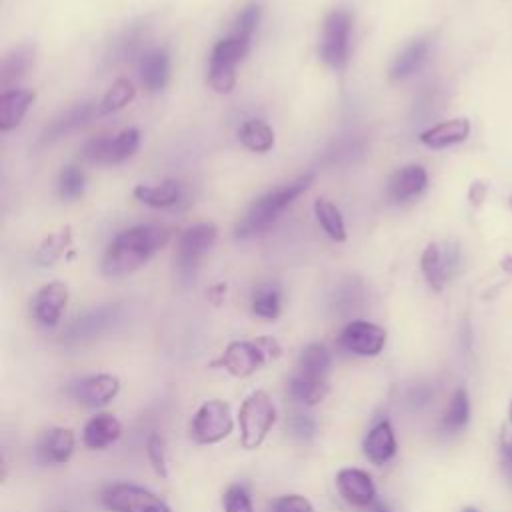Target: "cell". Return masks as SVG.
I'll return each instance as SVG.
<instances>
[{"mask_svg": "<svg viewBox=\"0 0 512 512\" xmlns=\"http://www.w3.org/2000/svg\"><path fill=\"white\" fill-rule=\"evenodd\" d=\"M172 230L162 224H140L120 232L104 252L102 272L108 278H120L144 266L170 240Z\"/></svg>", "mask_w": 512, "mask_h": 512, "instance_id": "cell-1", "label": "cell"}, {"mask_svg": "<svg viewBox=\"0 0 512 512\" xmlns=\"http://www.w3.org/2000/svg\"><path fill=\"white\" fill-rule=\"evenodd\" d=\"M314 182V172H306L302 176H298L296 180L278 186L270 192H266L264 196L256 198L252 202V206L248 208V212L242 216V220L236 224L234 236L236 238H250L256 236L260 232H264L266 228H270L276 218L280 216L282 210H286L298 196H302L310 184Z\"/></svg>", "mask_w": 512, "mask_h": 512, "instance_id": "cell-2", "label": "cell"}, {"mask_svg": "<svg viewBox=\"0 0 512 512\" xmlns=\"http://www.w3.org/2000/svg\"><path fill=\"white\" fill-rule=\"evenodd\" d=\"M280 354L282 346L276 338L260 336L254 340L230 342L216 364L234 378H248L268 362L276 360Z\"/></svg>", "mask_w": 512, "mask_h": 512, "instance_id": "cell-3", "label": "cell"}, {"mask_svg": "<svg viewBox=\"0 0 512 512\" xmlns=\"http://www.w3.org/2000/svg\"><path fill=\"white\" fill-rule=\"evenodd\" d=\"M218 228L212 222H200L186 228L176 244L174 274L182 286H190L196 280L200 258L214 246Z\"/></svg>", "mask_w": 512, "mask_h": 512, "instance_id": "cell-4", "label": "cell"}, {"mask_svg": "<svg viewBox=\"0 0 512 512\" xmlns=\"http://www.w3.org/2000/svg\"><path fill=\"white\" fill-rule=\"evenodd\" d=\"M276 422V406L268 392L254 390L238 410L240 442L246 450L258 448Z\"/></svg>", "mask_w": 512, "mask_h": 512, "instance_id": "cell-5", "label": "cell"}, {"mask_svg": "<svg viewBox=\"0 0 512 512\" xmlns=\"http://www.w3.org/2000/svg\"><path fill=\"white\" fill-rule=\"evenodd\" d=\"M250 40L240 36H226L216 42L208 62V84L212 90L226 94L236 84V66L248 54Z\"/></svg>", "mask_w": 512, "mask_h": 512, "instance_id": "cell-6", "label": "cell"}, {"mask_svg": "<svg viewBox=\"0 0 512 512\" xmlns=\"http://www.w3.org/2000/svg\"><path fill=\"white\" fill-rule=\"evenodd\" d=\"M122 318L120 304H102L80 316H76L62 332V344L76 346L84 342H92L112 330Z\"/></svg>", "mask_w": 512, "mask_h": 512, "instance_id": "cell-7", "label": "cell"}, {"mask_svg": "<svg viewBox=\"0 0 512 512\" xmlns=\"http://www.w3.org/2000/svg\"><path fill=\"white\" fill-rule=\"evenodd\" d=\"M350 30H352V16L344 8L332 10L322 24V38H320V58L334 70H342L348 62L350 50Z\"/></svg>", "mask_w": 512, "mask_h": 512, "instance_id": "cell-8", "label": "cell"}, {"mask_svg": "<svg viewBox=\"0 0 512 512\" xmlns=\"http://www.w3.org/2000/svg\"><path fill=\"white\" fill-rule=\"evenodd\" d=\"M232 428H234V420H232L230 404L220 398H212V400H206L194 412L190 422V436L198 444H216L224 440L232 432Z\"/></svg>", "mask_w": 512, "mask_h": 512, "instance_id": "cell-9", "label": "cell"}, {"mask_svg": "<svg viewBox=\"0 0 512 512\" xmlns=\"http://www.w3.org/2000/svg\"><path fill=\"white\" fill-rule=\"evenodd\" d=\"M102 504L110 512H172L154 492L136 484H112L102 492Z\"/></svg>", "mask_w": 512, "mask_h": 512, "instance_id": "cell-10", "label": "cell"}, {"mask_svg": "<svg viewBox=\"0 0 512 512\" xmlns=\"http://www.w3.org/2000/svg\"><path fill=\"white\" fill-rule=\"evenodd\" d=\"M140 146V132L126 128L116 136H96L82 148V156L92 164H120L128 160Z\"/></svg>", "mask_w": 512, "mask_h": 512, "instance_id": "cell-11", "label": "cell"}, {"mask_svg": "<svg viewBox=\"0 0 512 512\" xmlns=\"http://www.w3.org/2000/svg\"><path fill=\"white\" fill-rule=\"evenodd\" d=\"M460 264V248L454 242H430L420 258V268L432 290H442Z\"/></svg>", "mask_w": 512, "mask_h": 512, "instance_id": "cell-12", "label": "cell"}, {"mask_svg": "<svg viewBox=\"0 0 512 512\" xmlns=\"http://www.w3.org/2000/svg\"><path fill=\"white\" fill-rule=\"evenodd\" d=\"M386 344V330L374 322L352 320L338 336V346L356 356H378Z\"/></svg>", "mask_w": 512, "mask_h": 512, "instance_id": "cell-13", "label": "cell"}, {"mask_svg": "<svg viewBox=\"0 0 512 512\" xmlns=\"http://www.w3.org/2000/svg\"><path fill=\"white\" fill-rule=\"evenodd\" d=\"M118 390H120V380L112 374L84 376L80 380H74L68 386L70 398H74L76 402L90 406V408L108 404L118 394Z\"/></svg>", "mask_w": 512, "mask_h": 512, "instance_id": "cell-14", "label": "cell"}, {"mask_svg": "<svg viewBox=\"0 0 512 512\" xmlns=\"http://www.w3.org/2000/svg\"><path fill=\"white\" fill-rule=\"evenodd\" d=\"M68 304V288L62 282L42 286L32 298V316L44 328H54Z\"/></svg>", "mask_w": 512, "mask_h": 512, "instance_id": "cell-15", "label": "cell"}, {"mask_svg": "<svg viewBox=\"0 0 512 512\" xmlns=\"http://www.w3.org/2000/svg\"><path fill=\"white\" fill-rule=\"evenodd\" d=\"M428 184V174L420 164H408L396 170L386 186V196L392 204H404L424 192Z\"/></svg>", "mask_w": 512, "mask_h": 512, "instance_id": "cell-16", "label": "cell"}, {"mask_svg": "<svg viewBox=\"0 0 512 512\" xmlns=\"http://www.w3.org/2000/svg\"><path fill=\"white\" fill-rule=\"evenodd\" d=\"M96 114V102H80L70 106L68 110L60 112L58 116H54L50 120V124L44 128L40 142L42 144H50L56 142L68 134H72L74 130H78L80 126L88 124Z\"/></svg>", "mask_w": 512, "mask_h": 512, "instance_id": "cell-17", "label": "cell"}, {"mask_svg": "<svg viewBox=\"0 0 512 512\" xmlns=\"http://www.w3.org/2000/svg\"><path fill=\"white\" fill-rule=\"evenodd\" d=\"M336 488L340 496L354 506H368L376 500V486L366 470L342 468L336 474Z\"/></svg>", "mask_w": 512, "mask_h": 512, "instance_id": "cell-18", "label": "cell"}, {"mask_svg": "<svg viewBox=\"0 0 512 512\" xmlns=\"http://www.w3.org/2000/svg\"><path fill=\"white\" fill-rule=\"evenodd\" d=\"M74 452V432L70 428H50L36 446V456L44 464H66Z\"/></svg>", "mask_w": 512, "mask_h": 512, "instance_id": "cell-19", "label": "cell"}, {"mask_svg": "<svg viewBox=\"0 0 512 512\" xmlns=\"http://www.w3.org/2000/svg\"><path fill=\"white\" fill-rule=\"evenodd\" d=\"M122 434V424L116 416L102 412L92 416L82 430V442L90 450H104L114 444Z\"/></svg>", "mask_w": 512, "mask_h": 512, "instance_id": "cell-20", "label": "cell"}, {"mask_svg": "<svg viewBox=\"0 0 512 512\" xmlns=\"http://www.w3.org/2000/svg\"><path fill=\"white\" fill-rule=\"evenodd\" d=\"M470 136V120L468 118H450L444 122L434 124L432 128L424 130L420 134V142L428 148L440 150V148H448L454 144L464 142Z\"/></svg>", "mask_w": 512, "mask_h": 512, "instance_id": "cell-21", "label": "cell"}, {"mask_svg": "<svg viewBox=\"0 0 512 512\" xmlns=\"http://www.w3.org/2000/svg\"><path fill=\"white\" fill-rule=\"evenodd\" d=\"M170 78V56L164 48H152L140 58V82L148 92H160Z\"/></svg>", "mask_w": 512, "mask_h": 512, "instance_id": "cell-22", "label": "cell"}, {"mask_svg": "<svg viewBox=\"0 0 512 512\" xmlns=\"http://www.w3.org/2000/svg\"><path fill=\"white\" fill-rule=\"evenodd\" d=\"M362 450L372 464H386L396 454V436L392 424L388 420H382L372 426L362 442Z\"/></svg>", "mask_w": 512, "mask_h": 512, "instance_id": "cell-23", "label": "cell"}, {"mask_svg": "<svg viewBox=\"0 0 512 512\" xmlns=\"http://www.w3.org/2000/svg\"><path fill=\"white\" fill-rule=\"evenodd\" d=\"M36 94L26 88H12L0 94V130L8 132L16 128L28 108L32 106Z\"/></svg>", "mask_w": 512, "mask_h": 512, "instance_id": "cell-24", "label": "cell"}, {"mask_svg": "<svg viewBox=\"0 0 512 512\" xmlns=\"http://www.w3.org/2000/svg\"><path fill=\"white\" fill-rule=\"evenodd\" d=\"M430 40L426 38H418L414 42H410L392 62L390 66V78L392 80H404L412 74H416L428 60L430 56Z\"/></svg>", "mask_w": 512, "mask_h": 512, "instance_id": "cell-25", "label": "cell"}, {"mask_svg": "<svg viewBox=\"0 0 512 512\" xmlns=\"http://www.w3.org/2000/svg\"><path fill=\"white\" fill-rule=\"evenodd\" d=\"M32 56H34V48L30 44H22V46L14 48L12 52H8L6 56H2V60H0V86L4 88V92L12 90L10 86L26 74V70L32 62Z\"/></svg>", "mask_w": 512, "mask_h": 512, "instance_id": "cell-26", "label": "cell"}, {"mask_svg": "<svg viewBox=\"0 0 512 512\" xmlns=\"http://www.w3.org/2000/svg\"><path fill=\"white\" fill-rule=\"evenodd\" d=\"M290 394L298 400L304 402L308 406H314L318 402H322L328 394V378H320V376H310L304 372H294L290 378Z\"/></svg>", "mask_w": 512, "mask_h": 512, "instance_id": "cell-27", "label": "cell"}, {"mask_svg": "<svg viewBox=\"0 0 512 512\" xmlns=\"http://www.w3.org/2000/svg\"><path fill=\"white\" fill-rule=\"evenodd\" d=\"M146 38V26L144 24H134L130 28H126L112 44L110 48V60L112 64H124L130 62L142 48Z\"/></svg>", "mask_w": 512, "mask_h": 512, "instance_id": "cell-28", "label": "cell"}, {"mask_svg": "<svg viewBox=\"0 0 512 512\" xmlns=\"http://www.w3.org/2000/svg\"><path fill=\"white\" fill-rule=\"evenodd\" d=\"M134 196L152 208H166L180 200V184L176 180H166L156 186L140 184L134 188Z\"/></svg>", "mask_w": 512, "mask_h": 512, "instance_id": "cell-29", "label": "cell"}, {"mask_svg": "<svg viewBox=\"0 0 512 512\" xmlns=\"http://www.w3.org/2000/svg\"><path fill=\"white\" fill-rule=\"evenodd\" d=\"M240 142L252 152H268L274 146V132L264 120H246L238 130Z\"/></svg>", "mask_w": 512, "mask_h": 512, "instance_id": "cell-30", "label": "cell"}, {"mask_svg": "<svg viewBox=\"0 0 512 512\" xmlns=\"http://www.w3.org/2000/svg\"><path fill=\"white\" fill-rule=\"evenodd\" d=\"M314 214L316 220L320 222L322 230L336 242H344L346 240V226H344V218L340 214V210L326 198H316L314 200Z\"/></svg>", "mask_w": 512, "mask_h": 512, "instance_id": "cell-31", "label": "cell"}, {"mask_svg": "<svg viewBox=\"0 0 512 512\" xmlns=\"http://www.w3.org/2000/svg\"><path fill=\"white\" fill-rule=\"evenodd\" d=\"M330 364H332V356L328 352V348L324 344H308L300 358H298V366L296 370L298 372H304V374H310V376H320V378H328V370H330Z\"/></svg>", "mask_w": 512, "mask_h": 512, "instance_id": "cell-32", "label": "cell"}, {"mask_svg": "<svg viewBox=\"0 0 512 512\" xmlns=\"http://www.w3.org/2000/svg\"><path fill=\"white\" fill-rule=\"evenodd\" d=\"M332 308L338 312V314H348L356 308L362 306L364 302V286L354 280V278H348L344 282H340L336 286V290L332 292Z\"/></svg>", "mask_w": 512, "mask_h": 512, "instance_id": "cell-33", "label": "cell"}, {"mask_svg": "<svg viewBox=\"0 0 512 512\" xmlns=\"http://www.w3.org/2000/svg\"><path fill=\"white\" fill-rule=\"evenodd\" d=\"M72 242V232H70V226H64L60 228L58 232L50 234L38 248L36 252V262L40 266H52L62 254L64 250L70 246Z\"/></svg>", "mask_w": 512, "mask_h": 512, "instance_id": "cell-34", "label": "cell"}, {"mask_svg": "<svg viewBox=\"0 0 512 512\" xmlns=\"http://www.w3.org/2000/svg\"><path fill=\"white\" fill-rule=\"evenodd\" d=\"M470 418V402H468V394L464 388H458L454 394H452V400L444 412V418H442V426L444 430L448 432H458L460 428L466 426Z\"/></svg>", "mask_w": 512, "mask_h": 512, "instance_id": "cell-35", "label": "cell"}, {"mask_svg": "<svg viewBox=\"0 0 512 512\" xmlns=\"http://www.w3.org/2000/svg\"><path fill=\"white\" fill-rule=\"evenodd\" d=\"M252 312L260 318L274 320L280 314V290L274 284L258 286L252 294Z\"/></svg>", "mask_w": 512, "mask_h": 512, "instance_id": "cell-36", "label": "cell"}, {"mask_svg": "<svg viewBox=\"0 0 512 512\" xmlns=\"http://www.w3.org/2000/svg\"><path fill=\"white\" fill-rule=\"evenodd\" d=\"M136 96V88L132 86L130 80L126 78H118L110 90L104 94L102 102H100V112L110 114V112H118L122 110L126 104H130Z\"/></svg>", "mask_w": 512, "mask_h": 512, "instance_id": "cell-37", "label": "cell"}, {"mask_svg": "<svg viewBox=\"0 0 512 512\" xmlns=\"http://www.w3.org/2000/svg\"><path fill=\"white\" fill-rule=\"evenodd\" d=\"M84 186H86V178H84V172L78 168V166H64L60 176H58V194L62 200H76L82 196L84 192Z\"/></svg>", "mask_w": 512, "mask_h": 512, "instance_id": "cell-38", "label": "cell"}, {"mask_svg": "<svg viewBox=\"0 0 512 512\" xmlns=\"http://www.w3.org/2000/svg\"><path fill=\"white\" fill-rule=\"evenodd\" d=\"M260 14H262V8L258 2H248L240 14L236 16L234 20V26H232V32L234 36H240V38H246L250 40L254 30L258 28V22H260Z\"/></svg>", "mask_w": 512, "mask_h": 512, "instance_id": "cell-39", "label": "cell"}, {"mask_svg": "<svg viewBox=\"0 0 512 512\" xmlns=\"http://www.w3.org/2000/svg\"><path fill=\"white\" fill-rule=\"evenodd\" d=\"M146 454H148V460L154 468V472L160 476V478H168V462H166V442L162 436L158 434H152L148 440H146Z\"/></svg>", "mask_w": 512, "mask_h": 512, "instance_id": "cell-40", "label": "cell"}, {"mask_svg": "<svg viewBox=\"0 0 512 512\" xmlns=\"http://www.w3.org/2000/svg\"><path fill=\"white\" fill-rule=\"evenodd\" d=\"M224 512H254L248 490L242 484H232L224 492Z\"/></svg>", "mask_w": 512, "mask_h": 512, "instance_id": "cell-41", "label": "cell"}, {"mask_svg": "<svg viewBox=\"0 0 512 512\" xmlns=\"http://www.w3.org/2000/svg\"><path fill=\"white\" fill-rule=\"evenodd\" d=\"M270 512H314V506L300 494H286L270 504Z\"/></svg>", "mask_w": 512, "mask_h": 512, "instance_id": "cell-42", "label": "cell"}, {"mask_svg": "<svg viewBox=\"0 0 512 512\" xmlns=\"http://www.w3.org/2000/svg\"><path fill=\"white\" fill-rule=\"evenodd\" d=\"M288 430L294 438L306 442V440H312L314 434H316V422L312 416H306V414H294L290 420H288Z\"/></svg>", "mask_w": 512, "mask_h": 512, "instance_id": "cell-43", "label": "cell"}, {"mask_svg": "<svg viewBox=\"0 0 512 512\" xmlns=\"http://www.w3.org/2000/svg\"><path fill=\"white\" fill-rule=\"evenodd\" d=\"M484 194H486V186L480 184V182H474L472 188H470V200L474 204H480L484 200Z\"/></svg>", "mask_w": 512, "mask_h": 512, "instance_id": "cell-44", "label": "cell"}, {"mask_svg": "<svg viewBox=\"0 0 512 512\" xmlns=\"http://www.w3.org/2000/svg\"><path fill=\"white\" fill-rule=\"evenodd\" d=\"M502 456H504L506 468H508V470H510V474H512V442H508V444H504V446H502Z\"/></svg>", "mask_w": 512, "mask_h": 512, "instance_id": "cell-45", "label": "cell"}, {"mask_svg": "<svg viewBox=\"0 0 512 512\" xmlns=\"http://www.w3.org/2000/svg\"><path fill=\"white\" fill-rule=\"evenodd\" d=\"M502 268L512 274V256H506V258L502 260Z\"/></svg>", "mask_w": 512, "mask_h": 512, "instance_id": "cell-46", "label": "cell"}, {"mask_svg": "<svg viewBox=\"0 0 512 512\" xmlns=\"http://www.w3.org/2000/svg\"><path fill=\"white\" fill-rule=\"evenodd\" d=\"M374 512H390V510H388L384 504H376V506H374Z\"/></svg>", "mask_w": 512, "mask_h": 512, "instance_id": "cell-47", "label": "cell"}, {"mask_svg": "<svg viewBox=\"0 0 512 512\" xmlns=\"http://www.w3.org/2000/svg\"><path fill=\"white\" fill-rule=\"evenodd\" d=\"M464 512H476V510H474V508H466Z\"/></svg>", "mask_w": 512, "mask_h": 512, "instance_id": "cell-48", "label": "cell"}, {"mask_svg": "<svg viewBox=\"0 0 512 512\" xmlns=\"http://www.w3.org/2000/svg\"><path fill=\"white\" fill-rule=\"evenodd\" d=\"M510 418H512V408H510Z\"/></svg>", "mask_w": 512, "mask_h": 512, "instance_id": "cell-49", "label": "cell"}]
</instances>
